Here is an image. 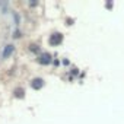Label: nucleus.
<instances>
[{
	"instance_id": "nucleus-2",
	"label": "nucleus",
	"mask_w": 124,
	"mask_h": 124,
	"mask_svg": "<svg viewBox=\"0 0 124 124\" xmlns=\"http://www.w3.org/2000/svg\"><path fill=\"white\" fill-rule=\"evenodd\" d=\"M12 53H13V45H10V44H9V45H6V47H5V50H3V58H8Z\"/></svg>"
},
{
	"instance_id": "nucleus-3",
	"label": "nucleus",
	"mask_w": 124,
	"mask_h": 124,
	"mask_svg": "<svg viewBox=\"0 0 124 124\" xmlns=\"http://www.w3.org/2000/svg\"><path fill=\"white\" fill-rule=\"evenodd\" d=\"M50 61H51L50 54H42V55H41V58H39V63H42V64H48Z\"/></svg>"
},
{
	"instance_id": "nucleus-4",
	"label": "nucleus",
	"mask_w": 124,
	"mask_h": 124,
	"mask_svg": "<svg viewBox=\"0 0 124 124\" xmlns=\"http://www.w3.org/2000/svg\"><path fill=\"white\" fill-rule=\"evenodd\" d=\"M42 79H35L34 82H32V88L34 89H39V88H42Z\"/></svg>"
},
{
	"instance_id": "nucleus-1",
	"label": "nucleus",
	"mask_w": 124,
	"mask_h": 124,
	"mask_svg": "<svg viewBox=\"0 0 124 124\" xmlns=\"http://www.w3.org/2000/svg\"><path fill=\"white\" fill-rule=\"evenodd\" d=\"M61 39H63V37H61V34H54V35L51 37L50 42H51L53 45H57V44H60V42H61Z\"/></svg>"
}]
</instances>
